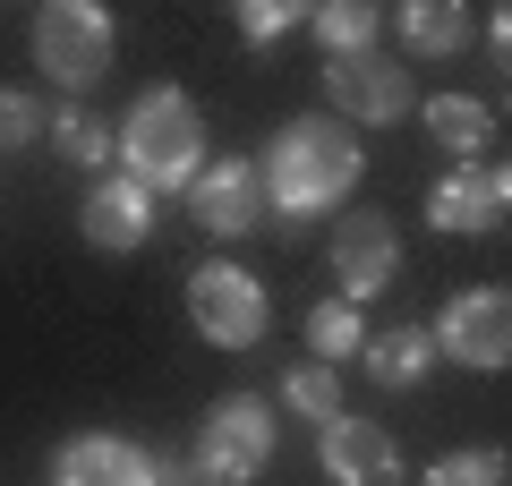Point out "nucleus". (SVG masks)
I'll return each instance as SVG.
<instances>
[{
  "mask_svg": "<svg viewBox=\"0 0 512 486\" xmlns=\"http://www.w3.org/2000/svg\"><path fill=\"white\" fill-rule=\"evenodd\" d=\"M188 461H197L205 478H222V486H248L256 469L274 461V401H256V393L214 401V410L197 418V452H188Z\"/></svg>",
  "mask_w": 512,
  "mask_h": 486,
  "instance_id": "39448f33",
  "label": "nucleus"
},
{
  "mask_svg": "<svg viewBox=\"0 0 512 486\" xmlns=\"http://www.w3.org/2000/svg\"><path fill=\"white\" fill-rule=\"evenodd\" d=\"M231 18H239V35H248V43H282L291 26H308V9H299V0H239Z\"/></svg>",
  "mask_w": 512,
  "mask_h": 486,
  "instance_id": "4be33fe9",
  "label": "nucleus"
},
{
  "mask_svg": "<svg viewBox=\"0 0 512 486\" xmlns=\"http://www.w3.org/2000/svg\"><path fill=\"white\" fill-rule=\"evenodd\" d=\"M393 273H402V231H393V214L359 205V214L333 222V282H342L350 307L384 299V290H393Z\"/></svg>",
  "mask_w": 512,
  "mask_h": 486,
  "instance_id": "1a4fd4ad",
  "label": "nucleus"
},
{
  "mask_svg": "<svg viewBox=\"0 0 512 486\" xmlns=\"http://www.w3.org/2000/svg\"><path fill=\"white\" fill-rule=\"evenodd\" d=\"M77 222H86V239H94L103 256H137V248L154 239V197H146L137 180H120V171H111V180L86 188Z\"/></svg>",
  "mask_w": 512,
  "mask_h": 486,
  "instance_id": "ddd939ff",
  "label": "nucleus"
},
{
  "mask_svg": "<svg viewBox=\"0 0 512 486\" xmlns=\"http://www.w3.org/2000/svg\"><path fill=\"white\" fill-rule=\"evenodd\" d=\"M188 324H197L214 350H256L265 324H274V299H265V282H256L248 265L205 256V265L188 273Z\"/></svg>",
  "mask_w": 512,
  "mask_h": 486,
  "instance_id": "20e7f679",
  "label": "nucleus"
},
{
  "mask_svg": "<svg viewBox=\"0 0 512 486\" xmlns=\"http://www.w3.org/2000/svg\"><path fill=\"white\" fill-rule=\"evenodd\" d=\"M359 367L384 384V393H419L427 367H436V342H427V324H384V333H367Z\"/></svg>",
  "mask_w": 512,
  "mask_h": 486,
  "instance_id": "4468645a",
  "label": "nucleus"
},
{
  "mask_svg": "<svg viewBox=\"0 0 512 486\" xmlns=\"http://www.w3.org/2000/svg\"><path fill=\"white\" fill-rule=\"evenodd\" d=\"M26 43H35V69L86 103V86H103L111 60H120V18H111L103 0H43Z\"/></svg>",
  "mask_w": 512,
  "mask_h": 486,
  "instance_id": "7ed1b4c3",
  "label": "nucleus"
},
{
  "mask_svg": "<svg viewBox=\"0 0 512 486\" xmlns=\"http://www.w3.org/2000/svg\"><path fill=\"white\" fill-rule=\"evenodd\" d=\"M325 103L333 120H359V128H384V120H410L419 111V86H410V69L393 52H342L325 60Z\"/></svg>",
  "mask_w": 512,
  "mask_h": 486,
  "instance_id": "423d86ee",
  "label": "nucleus"
},
{
  "mask_svg": "<svg viewBox=\"0 0 512 486\" xmlns=\"http://www.w3.org/2000/svg\"><path fill=\"white\" fill-rule=\"evenodd\" d=\"M43 137V103L26 86H0V154H9V145H35Z\"/></svg>",
  "mask_w": 512,
  "mask_h": 486,
  "instance_id": "5701e85b",
  "label": "nucleus"
},
{
  "mask_svg": "<svg viewBox=\"0 0 512 486\" xmlns=\"http://www.w3.org/2000/svg\"><path fill=\"white\" fill-rule=\"evenodd\" d=\"M427 486H512L504 452H444V461H427Z\"/></svg>",
  "mask_w": 512,
  "mask_h": 486,
  "instance_id": "412c9836",
  "label": "nucleus"
},
{
  "mask_svg": "<svg viewBox=\"0 0 512 486\" xmlns=\"http://www.w3.org/2000/svg\"><path fill=\"white\" fill-rule=\"evenodd\" d=\"M308 350H316V367H342V359H359V350H367V324H359V307H350V299L308 307Z\"/></svg>",
  "mask_w": 512,
  "mask_h": 486,
  "instance_id": "6ab92c4d",
  "label": "nucleus"
},
{
  "mask_svg": "<svg viewBox=\"0 0 512 486\" xmlns=\"http://www.w3.org/2000/svg\"><path fill=\"white\" fill-rule=\"evenodd\" d=\"M393 26H402V43L427 52V60H453L461 43H470V9H453V0H410Z\"/></svg>",
  "mask_w": 512,
  "mask_h": 486,
  "instance_id": "a211bd4d",
  "label": "nucleus"
},
{
  "mask_svg": "<svg viewBox=\"0 0 512 486\" xmlns=\"http://www.w3.org/2000/svg\"><path fill=\"white\" fill-rule=\"evenodd\" d=\"M274 393H282V410H291V418H316V427H333V418H342V376H333V367H282V384H274Z\"/></svg>",
  "mask_w": 512,
  "mask_h": 486,
  "instance_id": "aec40b11",
  "label": "nucleus"
},
{
  "mask_svg": "<svg viewBox=\"0 0 512 486\" xmlns=\"http://www.w3.org/2000/svg\"><path fill=\"white\" fill-rule=\"evenodd\" d=\"M427 342H436V359H453V367L504 376V359H512V299H504L495 282H478V290H453Z\"/></svg>",
  "mask_w": 512,
  "mask_h": 486,
  "instance_id": "0eeeda50",
  "label": "nucleus"
},
{
  "mask_svg": "<svg viewBox=\"0 0 512 486\" xmlns=\"http://www.w3.org/2000/svg\"><path fill=\"white\" fill-rule=\"evenodd\" d=\"M111 154H120V180H137L146 197L188 188L205 171V111L188 86H146L128 103V120L111 128Z\"/></svg>",
  "mask_w": 512,
  "mask_h": 486,
  "instance_id": "f03ea898",
  "label": "nucleus"
},
{
  "mask_svg": "<svg viewBox=\"0 0 512 486\" xmlns=\"http://www.w3.org/2000/svg\"><path fill=\"white\" fill-rule=\"evenodd\" d=\"M359 137L342 120H282L274 145L256 154V188H265V214L282 222H316V214H342L350 188H359Z\"/></svg>",
  "mask_w": 512,
  "mask_h": 486,
  "instance_id": "f257e3e1",
  "label": "nucleus"
},
{
  "mask_svg": "<svg viewBox=\"0 0 512 486\" xmlns=\"http://www.w3.org/2000/svg\"><path fill=\"white\" fill-rule=\"evenodd\" d=\"M154 461L163 452H146L137 435L94 427V435H69L52 452V486H154Z\"/></svg>",
  "mask_w": 512,
  "mask_h": 486,
  "instance_id": "f8f14e48",
  "label": "nucleus"
},
{
  "mask_svg": "<svg viewBox=\"0 0 512 486\" xmlns=\"http://www.w3.org/2000/svg\"><path fill=\"white\" fill-rule=\"evenodd\" d=\"M427 137L444 145L453 162H487V145H495V111L478 103V94H427Z\"/></svg>",
  "mask_w": 512,
  "mask_h": 486,
  "instance_id": "2eb2a0df",
  "label": "nucleus"
},
{
  "mask_svg": "<svg viewBox=\"0 0 512 486\" xmlns=\"http://www.w3.org/2000/svg\"><path fill=\"white\" fill-rule=\"evenodd\" d=\"M43 145H52L69 171H103L111 162V128L94 120L86 103H60V111H43Z\"/></svg>",
  "mask_w": 512,
  "mask_h": 486,
  "instance_id": "dca6fc26",
  "label": "nucleus"
},
{
  "mask_svg": "<svg viewBox=\"0 0 512 486\" xmlns=\"http://www.w3.org/2000/svg\"><path fill=\"white\" fill-rule=\"evenodd\" d=\"M504 214H512L504 162H453L427 188V231H444V239H487V231H504Z\"/></svg>",
  "mask_w": 512,
  "mask_h": 486,
  "instance_id": "6e6552de",
  "label": "nucleus"
},
{
  "mask_svg": "<svg viewBox=\"0 0 512 486\" xmlns=\"http://www.w3.org/2000/svg\"><path fill=\"white\" fill-rule=\"evenodd\" d=\"M180 197H188V222H197L205 239H248L256 222H265V188H256V162H248V154L205 162Z\"/></svg>",
  "mask_w": 512,
  "mask_h": 486,
  "instance_id": "9d476101",
  "label": "nucleus"
},
{
  "mask_svg": "<svg viewBox=\"0 0 512 486\" xmlns=\"http://www.w3.org/2000/svg\"><path fill=\"white\" fill-rule=\"evenodd\" d=\"M308 26H316V43H325V60H342V52H376L384 9H376V0H316Z\"/></svg>",
  "mask_w": 512,
  "mask_h": 486,
  "instance_id": "f3484780",
  "label": "nucleus"
},
{
  "mask_svg": "<svg viewBox=\"0 0 512 486\" xmlns=\"http://www.w3.org/2000/svg\"><path fill=\"white\" fill-rule=\"evenodd\" d=\"M316 461L333 486H402V444L376 418H350V410L333 427H316Z\"/></svg>",
  "mask_w": 512,
  "mask_h": 486,
  "instance_id": "9b49d317",
  "label": "nucleus"
},
{
  "mask_svg": "<svg viewBox=\"0 0 512 486\" xmlns=\"http://www.w3.org/2000/svg\"><path fill=\"white\" fill-rule=\"evenodd\" d=\"M478 26H487V52H495V69H504V43H512V18H504V9H487V18H478Z\"/></svg>",
  "mask_w": 512,
  "mask_h": 486,
  "instance_id": "b1692460",
  "label": "nucleus"
}]
</instances>
